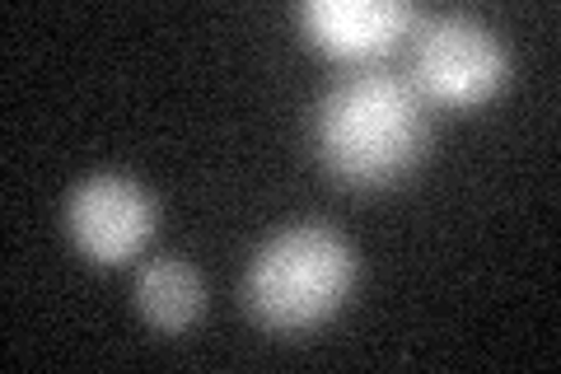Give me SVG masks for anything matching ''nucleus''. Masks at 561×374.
Instances as JSON below:
<instances>
[{"label": "nucleus", "instance_id": "obj_1", "mask_svg": "<svg viewBox=\"0 0 561 374\" xmlns=\"http://www.w3.org/2000/svg\"><path fill=\"white\" fill-rule=\"evenodd\" d=\"M426 109L393 70L342 76L313 109V155L346 188L398 183L426 155Z\"/></svg>", "mask_w": 561, "mask_h": 374}, {"label": "nucleus", "instance_id": "obj_2", "mask_svg": "<svg viewBox=\"0 0 561 374\" xmlns=\"http://www.w3.org/2000/svg\"><path fill=\"white\" fill-rule=\"evenodd\" d=\"M356 281V248L332 225L305 220L272 235L243 276V305L272 332H300L332 318Z\"/></svg>", "mask_w": 561, "mask_h": 374}, {"label": "nucleus", "instance_id": "obj_3", "mask_svg": "<svg viewBox=\"0 0 561 374\" xmlns=\"http://www.w3.org/2000/svg\"><path fill=\"white\" fill-rule=\"evenodd\" d=\"M505 43L482 20L445 10L416 20V80L440 103H482L505 84Z\"/></svg>", "mask_w": 561, "mask_h": 374}, {"label": "nucleus", "instance_id": "obj_4", "mask_svg": "<svg viewBox=\"0 0 561 374\" xmlns=\"http://www.w3.org/2000/svg\"><path fill=\"white\" fill-rule=\"evenodd\" d=\"M66 225H70V239L80 243L84 258L113 267V262H127L131 253H140V243L150 239L154 206L146 197V188L131 183V178L94 173L70 192Z\"/></svg>", "mask_w": 561, "mask_h": 374}, {"label": "nucleus", "instance_id": "obj_5", "mask_svg": "<svg viewBox=\"0 0 561 374\" xmlns=\"http://www.w3.org/2000/svg\"><path fill=\"white\" fill-rule=\"evenodd\" d=\"M300 24L337 57H370L416 24V10L408 0H305Z\"/></svg>", "mask_w": 561, "mask_h": 374}, {"label": "nucleus", "instance_id": "obj_6", "mask_svg": "<svg viewBox=\"0 0 561 374\" xmlns=\"http://www.w3.org/2000/svg\"><path fill=\"white\" fill-rule=\"evenodd\" d=\"M202 276L173 253L150 258L136 272V309L160 332H183L202 314Z\"/></svg>", "mask_w": 561, "mask_h": 374}]
</instances>
